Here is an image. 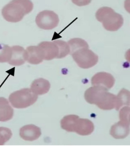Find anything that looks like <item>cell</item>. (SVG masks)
<instances>
[{"label":"cell","instance_id":"6da1fadb","mask_svg":"<svg viewBox=\"0 0 130 146\" xmlns=\"http://www.w3.org/2000/svg\"><path fill=\"white\" fill-rule=\"evenodd\" d=\"M86 101L90 104L97 106L104 110H110L115 108L117 96L108 92V90L100 86H93L85 92Z\"/></svg>","mask_w":130,"mask_h":146},{"label":"cell","instance_id":"7a4b0ae2","mask_svg":"<svg viewBox=\"0 0 130 146\" xmlns=\"http://www.w3.org/2000/svg\"><path fill=\"white\" fill-rule=\"evenodd\" d=\"M33 7V3L30 1H13L3 7L1 13L7 21L18 22L31 12Z\"/></svg>","mask_w":130,"mask_h":146},{"label":"cell","instance_id":"3957f363","mask_svg":"<svg viewBox=\"0 0 130 146\" xmlns=\"http://www.w3.org/2000/svg\"><path fill=\"white\" fill-rule=\"evenodd\" d=\"M95 17L99 21L103 23L105 30L109 31H118L124 23V18L122 15L107 7L99 8L95 13Z\"/></svg>","mask_w":130,"mask_h":146},{"label":"cell","instance_id":"277c9868","mask_svg":"<svg viewBox=\"0 0 130 146\" xmlns=\"http://www.w3.org/2000/svg\"><path fill=\"white\" fill-rule=\"evenodd\" d=\"M38 96L29 88H23L11 94L9 100L11 105L16 109H24L36 103Z\"/></svg>","mask_w":130,"mask_h":146},{"label":"cell","instance_id":"5b68a950","mask_svg":"<svg viewBox=\"0 0 130 146\" xmlns=\"http://www.w3.org/2000/svg\"><path fill=\"white\" fill-rule=\"evenodd\" d=\"M71 54L78 67L82 68H92L97 64L99 61L98 55L89 48H80Z\"/></svg>","mask_w":130,"mask_h":146},{"label":"cell","instance_id":"8992f818","mask_svg":"<svg viewBox=\"0 0 130 146\" xmlns=\"http://www.w3.org/2000/svg\"><path fill=\"white\" fill-rule=\"evenodd\" d=\"M37 26L44 30H52L58 26L60 21L59 16L53 11L46 10L40 12L35 20Z\"/></svg>","mask_w":130,"mask_h":146},{"label":"cell","instance_id":"52a82bcc","mask_svg":"<svg viewBox=\"0 0 130 146\" xmlns=\"http://www.w3.org/2000/svg\"><path fill=\"white\" fill-rule=\"evenodd\" d=\"M115 83V78L111 74L107 72L96 73L91 79V84L93 86H102L108 90L112 88Z\"/></svg>","mask_w":130,"mask_h":146},{"label":"cell","instance_id":"ba28073f","mask_svg":"<svg viewBox=\"0 0 130 146\" xmlns=\"http://www.w3.org/2000/svg\"><path fill=\"white\" fill-rule=\"evenodd\" d=\"M94 130V125L91 121L79 118L75 122L73 132L81 136H88L91 135Z\"/></svg>","mask_w":130,"mask_h":146},{"label":"cell","instance_id":"9c48e42d","mask_svg":"<svg viewBox=\"0 0 130 146\" xmlns=\"http://www.w3.org/2000/svg\"><path fill=\"white\" fill-rule=\"evenodd\" d=\"M40 127L34 125H28L22 127L20 130L21 138L26 141H35L41 135Z\"/></svg>","mask_w":130,"mask_h":146},{"label":"cell","instance_id":"30bf717a","mask_svg":"<svg viewBox=\"0 0 130 146\" xmlns=\"http://www.w3.org/2000/svg\"><path fill=\"white\" fill-rule=\"evenodd\" d=\"M110 134L116 139L126 138L130 134V123L120 121L111 126Z\"/></svg>","mask_w":130,"mask_h":146},{"label":"cell","instance_id":"8fae6325","mask_svg":"<svg viewBox=\"0 0 130 146\" xmlns=\"http://www.w3.org/2000/svg\"><path fill=\"white\" fill-rule=\"evenodd\" d=\"M25 51L26 61L29 64H39L44 60V54L39 46H30Z\"/></svg>","mask_w":130,"mask_h":146},{"label":"cell","instance_id":"7c38bea8","mask_svg":"<svg viewBox=\"0 0 130 146\" xmlns=\"http://www.w3.org/2000/svg\"><path fill=\"white\" fill-rule=\"evenodd\" d=\"M44 54V60L50 61L55 58H57L59 55V49L54 42H43L39 44Z\"/></svg>","mask_w":130,"mask_h":146},{"label":"cell","instance_id":"4fadbf2b","mask_svg":"<svg viewBox=\"0 0 130 146\" xmlns=\"http://www.w3.org/2000/svg\"><path fill=\"white\" fill-rule=\"evenodd\" d=\"M11 57L9 64L13 66H20L25 63L26 61V51L22 47L15 46L11 47Z\"/></svg>","mask_w":130,"mask_h":146},{"label":"cell","instance_id":"5bb4252c","mask_svg":"<svg viewBox=\"0 0 130 146\" xmlns=\"http://www.w3.org/2000/svg\"><path fill=\"white\" fill-rule=\"evenodd\" d=\"M50 88L49 81L42 78L37 79L32 82L30 89L37 95H42L48 93Z\"/></svg>","mask_w":130,"mask_h":146},{"label":"cell","instance_id":"9a60e30c","mask_svg":"<svg viewBox=\"0 0 130 146\" xmlns=\"http://www.w3.org/2000/svg\"><path fill=\"white\" fill-rule=\"evenodd\" d=\"M13 116V110L8 100L4 97H0V121L10 120Z\"/></svg>","mask_w":130,"mask_h":146},{"label":"cell","instance_id":"2e32d148","mask_svg":"<svg viewBox=\"0 0 130 146\" xmlns=\"http://www.w3.org/2000/svg\"><path fill=\"white\" fill-rule=\"evenodd\" d=\"M130 91L125 89L120 90L117 96V102L115 109L119 111L124 106H130Z\"/></svg>","mask_w":130,"mask_h":146},{"label":"cell","instance_id":"e0dca14e","mask_svg":"<svg viewBox=\"0 0 130 146\" xmlns=\"http://www.w3.org/2000/svg\"><path fill=\"white\" fill-rule=\"evenodd\" d=\"M79 118L75 115H70L65 116L60 121L62 128L67 132H73V127L77 120Z\"/></svg>","mask_w":130,"mask_h":146},{"label":"cell","instance_id":"ac0fdd59","mask_svg":"<svg viewBox=\"0 0 130 146\" xmlns=\"http://www.w3.org/2000/svg\"><path fill=\"white\" fill-rule=\"evenodd\" d=\"M68 45L70 49V54L80 48H89V46L86 42L80 38H74L68 41Z\"/></svg>","mask_w":130,"mask_h":146},{"label":"cell","instance_id":"d6986e66","mask_svg":"<svg viewBox=\"0 0 130 146\" xmlns=\"http://www.w3.org/2000/svg\"><path fill=\"white\" fill-rule=\"evenodd\" d=\"M54 42L57 45L59 49V55L57 58H62L70 53V49L67 43L62 40H55Z\"/></svg>","mask_w":130,"mask_h":146},{"label":"cell","instance_id":"ffe728a7","mask_svg":"<svg viewBox=\"0 0 130 146\" xmlns=\"http://www.w3.org/2000/svg\"><path fill=\"white\" fill-rule=\"evenodd\" d=\"M11 54V47L3 44H0V63L8 62Z\"/></svg>","mask_w":130,"mask_h":146},{"label":"cell","instance_id":"44dd1931","mask_svg":"<svg viewBox=\"0 0 130 146\" xmlns=\"http://www.w3.org/2000/svg\"><path fill=\"white\" fill-rule=\"evenodd\" d=\"M12 136L11 131L9 128L0 127V145H3Z\"/></svg>","mask_w":130,"mask_h":146},{"label":"cell","instance_id":"7402d4cb","mask_svg":"<svg viewBox=\"0 0 130 146\" xmlns=\"http://www.w3.org/2000/svg\"><path fill=\"white\" fill-rule=\"evenodd\" d=\"M130 107L125 106L119 112L120 121L130 123Z\"/></svg>","mask_w":130,"mask_h":146}]
</instances>
